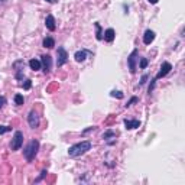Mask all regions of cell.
Instances as JSON below:
<instances>
[{
  "instance_id": "obj_1",
  "label": "cell",
  "mask_w": 185,
  "mask_h": 185,
  "mask_svg": "<svg viewBox=\"0 0 185 185\" xmlns=\"http://www.w3.org/2000/svg\"><path fill=\"white\" fill-rule=\"evenodd\" d=\"M90 149H91V142L84 140V142H80V143H77V145H72L68 149V155L71 156V158H77V156L84 155V153L88 152Z\"/></svg>"
},
{
  "instance_id": "obj_2",
  "label": "cell",
  "mask_w": 185,
  "mask_h": 185,
  "mask_svg": "<svg viewBox=\"0 0 185 185\" xmlns=\"http://www.w3.org/2000/svg\"><path fill=\"white\" fill-rule=\"evenodd\" d=\"M39 151V142L38 140H30L29 143H28V146L25 147V151H23V153H25V158H26L28 162H30V161H33L35 156H36V153H38Z\"/></svg>"
},
{
  "instance_id": "obj_3",
  "label": "cell",
  "mask_w": 185,
  "mask_h": 185,
  "mask_svg": "<svg viewBox=\"0 0 185 185\" xmlns=\"http://www.w3.org/2000/svg\"><path fill=\"white\" fill-rule=\"evenodd\" d=\"M23 145V133L22 132H16L13 139H12V143H10V149L12 151H18L20 149V146Z\"/></svg>"
},
{
  "instance_id": "obj_4",
  "label": "cell",
  "mask_w": 185,
  "mask_h": 185,
  "mask_svg": "<svg viewBox=\"0 0 185 185\" xmlns=\"http://www.w3.org/2000/svg\"><path fill=\"white\" fill-rule=\"evenodd\" d=\"M68 62V54H67V51H65L62 46H59L58 48V52H57V65L58 67H62V65H65Z\"/></svg>"
},
{
  "instance_id": "obj_5",
  "label": "cell",
  "mask_w": 185,
  "mask_h": 185,
  "mask_svg": "<svg viewBox=\"0 0 185 185\" xmlns=\"http://www.w3.org/2000/svg\"><path fill=\"white\" fill-rule=\"evenodd\" d=\"M136 55H137V49H135L132 54H130V57L127 58V65H129V69L132 74L136 72Z\"/></svg>"
},
{
  "instance_id": "obj_6",
  "label": "cell",
  "mask_w": 185,
  "mask_h": 185,
  "mask_svg": "<svg viewBox=\"0 0 185 185\" xmlns=\"http://www.w3.org/2000/svg\"><path fill=\"white\" fill-rule=\"evenodd\" d=\"M41 64L44 65V72L48 74L51 71V68H52V58L49 57V55H44L41 59Z\"/></svg>"
},
{
  "instance_id": "obj_7",
  "label": "cell",
  "mask_w": 185,
  "mask_h": 185,
  "mask_svg": "<svg viewBox=\"0 0 185 185\" xmlns=\"http://www.w3.org/2000/svg\"><path fill=\"white\" fill-rule=\"evenodd\" d=\"M28 121H29V126L32 129H36L39 126V116L35 111H30L29 116H28Z\"/></svg>"
},
{
  "instance_id": "obj_8",
  "label": "cell",
  "mask_w": 185,
  "mask_h": 185,
  "mask_svg": "<svg viewBox=\"0 0 185 185\" xmlns=\"http://www.w3.org/2000/svg\"><path fill=\"white\" fill-rule=\"evenodd\" d=\"M172 69V65L169 64V62H163L162 64V67H161V69H159V72H158V75H156V78L155 80H159V78H162V77H165L168 72Z\"/></svg>"
},
{
  "instance_id": "obj_9",
  "label": "cell",
  "mask_w": 185,
  "mask_h": 185,
  "mask_svg": "<svg viewBox=\"0 0 185 185\" xmlns=\"http://www.w3.org/2000/svg\"><path fill=\"white\" fill-rule=\"evenodd\" d=\"M153 39H155V32L153 30H146L143 35V42L146 44V45H149V44H152L153 42Z\"/></svg>"
},
{
  "instance_id": "obj_10",
  "label": "cell",
  "mask_w": 185,
  "mask_h": 185,
  "mask_svg": "<svg viewBox=\"0 0 185 185\" xmlns=\"http://www.w3.org/2000/svg\"><path fill=\"white\" fill-rule=\"evenodd\" d=\"M45 25H46V28H48L51 32H54L55 30V19H54V16L52 15H48L46 16V19H45Z\"/></svg>"
},
{
  "instance_id": "obj_11",
  "label": "cell",
  "mask_w": 185,
  "mask_h": 185,
  "mask_svg": "<svg viewBox=\"0 0 185 185\" xmlns=\"http://www.w3.org/2000/svg\"><path fill=\"white\" fill-rule=\"evenodd\" d=\"M114 36H116V32H114V29H111V28L104 32V39H106L107 42H113L114 41Z\"/></svg>"
},
{
  "instance_id": "obj_12",
  "label": "cell",
  "mask_w": 185,
  "mask_h": 185,
  "mask_svg": "<svg viewBox=\"0 0 185 185\" xmlns=\"http://www.w3.org/2000/svg\"><path fill=\"white\" fill-rule=\"evenodd\" d=\"M125 126L126 129H136L140 126L139 120H125Z\"/></svg>"
},
{
  "instance_id": "obj_13",
  "label": "cell",
  "mask_w": 185,
  "mask_h": 185,
  "mask_svg": "<svg viewBox=\"0 0 185 185\" xmlns=\"http://www.w3.org/2000/svg\"><path fill=\"white\" fill-rule=\"evenodd\" d=\"M85 57H87V51H77L75 55H74L77 62H83V61L85 59Z\"/></svg>"
},
{
  "instance_id": "obj_14",
  "label": "cell",
  "mask_w": 185,
  "mask_h": 185,
  "mask_svg": "<svg viewBox=\"0 0 185 185\" xmlns=\"http://www.w3.org/2000/svg\"><path fill=\"white\" fill-rule=\"evenodd\" d=\"M41 61H38V59H30L29 61V67L32 69H33V71H38V69H41Z\"/></svg>"
},
{
  "instance_id": "obj_15",
  "label": "cell",
  "mask_w": 185,
  "mask_h": 185,
  "mask_svg": "<svg viewBox=\"0 0 185 185\" xmlns=\"http://www.w3.org/2000/svg\"><path fill=\"white\" fill-rule=\"evenodd\" d=\"M44 46L45 48H48V49H51V48H54L55 46V41H54V38H45L44 39Z\"/></svg>"
},
{
  "instance_id": "obj_16",
  "label": "cell",
  "mask_w": 185,
  "mask_h": 185,
  "mask_svg": "<svg viewBox=\"0 0 185 185\" xmlns=\"http://www.w3.org/2000/svg\"><path fill=\"white\" fill-rule=\"evenodd\" d=\"M95 29H97V35H95V38H97L98 41H101L103 35H101V26H100V23H95Z\"/></svg>"
},
{
  "instance_id": "obj_17",
  "label": "cell",
  "mask_w": 185,
  "mask_h": 185,
  "mask_svg": "<svg viewBox=\"0 0 185 185\" xmlns=\"http://www.w3.org/2000/svg\"><path fill=\"white\" fill-rule=\"evenodd\" d=\"M23 101H25V100H23V95H20V94H16L15 95V103L18 104V106H22Z\"/></svg>"
},
{
  "instance_id": "obj_18",
  "label": "cell",
  "mask_w": 185,
  "mask_h": 185,
  "mask_svg": "<svg viewBox=\"0 0 185 185\" xmlns=\"http://www.w3.org/2000/svg\"><path fill=\"white\" fill-rule=\"evenodd\" d=\"M110 94H111V97L123 98V93H121V91H111V93H110Z\"/></svg>"
},
{
  "instance_id": "obj_19",
  "label": "cell",
  "mask_w": 185,
  "mask_h": 185,
  "mask_svg": "<svg viewBox=\"0 0 185 185\" xmlns=\"http://www.w3.org/2000/svg\"><path fill=\"white\" fill-rule=\"evenodd\" d=\"M30 85H32V81H30V80H25V83L22 84V87L25 88V90H29Z\"/></svg>"
},
{
  "instance_id": "obj_20",
  "label": "cell",
  "mask_w": 185,
  "mask_h": 185,
  "mask_svg": "<svg viewBox=\"0 0 185 185\" xmlns=\"http://www.w3.org/2000/svg\"><path fill=\"white\" fill-rule=\"evenodd\" d=\"M12 127H9V126H0V135H3V133L6 132H10Z\"/></svg>"
},
{
  "instance_id": "obj_21",
  "label": "cell",
  "mask_w": 185,
  "mask_h": 185,
  "mask_svg": "<svg viewBox=\"0 0 185 185\" xmlns=\"http://www.w3.org/2000/svg\"><path fill=\"white\" fill-rule=\"evenodd\" d=\"M113 136H114V132L109 130V132H106L104 135H103V139H109V137H113Z\"/></svg>"
},
{
  "instance_id": "obj_22",
  "label": "cell",
  "mask_w": 185,
  "mask_h": 185,
  "mask_svg": "<svg viewBox=\"0 0 185 185\" xmlns=\"http://www.w3.org/2000/svg\"><path fill=\"white\" fill-rule=\"evenodd\" d=\"M147 67V59L146 58H142L140 59V68H146Z\"/></svg>"
},
{
  "instance_id": "obj_23",
  "label": "cell",
  "mask_w": 185,
  "mask_h": 185,
  "mask_svg": "<svg viewBox=\"0 0 185 185\" xmlns=\"http://www.w3.org/2000/svg\"><path fill=\"white\" fill-rule=\"evenodd\" d=\"M46 174H48L46 171H42V172H41V175H39V178H36V179H35V182H39V181H41V179H42L44 177H46Z\"/></svg>"
},
{
  "instance_id": "obj_24",
  "label": "cell",
  "mask_w": 185,
  "mask_h": 185,
  "mask_svg": "<svg viewBox=\"0 0 185 185\" xmlns=\"http://www.w3.org/2000/svg\"><path fill=\"white\" fill-rule=\"evenodd\" d=\"M136 101H137V97H132V100H130V101H129L127 104H126V107H130L132 104H135Z\"/></svg>"
},
{
  "instance_id": "obj_25",
  "label": "cell",
  "mask_w": 185,
  "mask_h": 185,
  "mask_svg": "<svg viewBox=\"0 0 185 185\" xmlns=\"http://www.w3.org/2000/svg\"><path fill=\"white\" fill-rule=\"evenodd\" d=\"M4 104H6V98H4V97H0V109H2Z\"/></svg>"
},
{
  "instance_id": "obj_26",
  "label": "cell",
  "mask_w": 185,
  "mask_h": 185,
  "mask_svg": "<svg viewBox=\"0 0 185 185\" xmlns=\"http://www.w3.org/2000/svg\"><path fill=\"white\" fill-rule=\"evenodd\" d=\"M147 80V75H143L142 77V81H140V84H145V81Z\"/></svg>"
},
{
  "instance_id": "obj_27",
  "label": "cell",
  "mask_w": 185,
  "mask_h": 185,
  "mask_svg": "<svg viewBox=\"0 0 185 185\" xmlns=\"http://www.w3.org/2000/svg\"><path fill=\"white\" fill-rule=\"evenodd\" d=\"M147 2H149V3H152V4H156V3H158V0H147Z\"/></svg>"
},
{
  "instance_id": "obj_28",
  "label": "cell",
  "mask_w": 185,
  "mask_h": 185,
  "mask_svg": "<svg viewBox=\"0 0 185 185\" xmlns=\"http://www.w3.org/2000/svg\"><path fill=\"white\" fill-rule=\"evenodd\" d=\"M46 2H48V3H57L58 0H46Z\"/></svg>"
},
{
  "instance_id": "obj_29",
  "label": "cell",
  "mask_w": 185,
  "mask_h": 185,
  "mask_svg": "<svg viewBox=\"0 0 185 185\" xmlns=\"http://www.w3.org/2000/svg\"><path fill=\"white\" fill-rule=\"evenodd\" d=\"M8 3V0H0V4H6Z\"/></svg>"
}]
</instances>
